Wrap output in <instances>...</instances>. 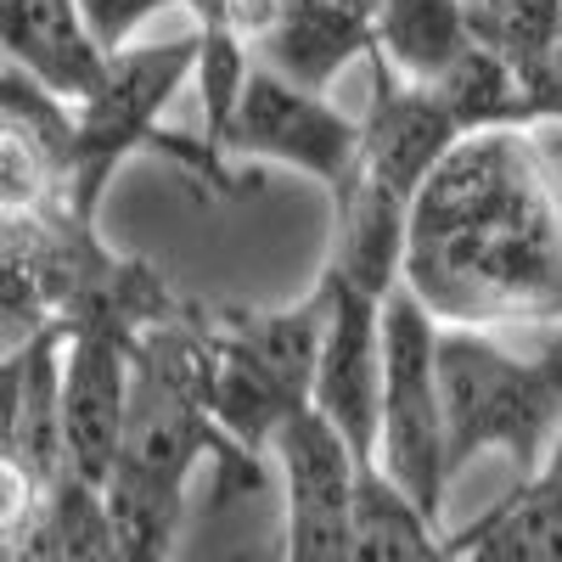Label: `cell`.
I'll return each instance as SVG.
<instances>
[{"label":"cell","instance_id":"cell-11","mask_svg":"<svg viewBox=\"0 0 562 562\" xmlns=\"http://www.w3.org/2000/svg\"><path fill=\"white\" fill-rule=\"evenodd\" d=\"M0 68L74 113L97 97L108 52L90 34L79 0H0Z\"/></svg>","mask_w":562,"mask_h":562},{"label":"cell","instance_id":"cell-14","mask_svg":"<svg viewBox=\"0 0 562 562\" xmlns=\"http://www.w3.org/2000/svg\"><path fill=\"white\" fill-rule=\"evenodd\" d=\"M461 562H562V434L540 473L518 479L501 506L450 535Z\"/></svg>","mask_w":562,"mask_h":562},{"label":"cell","instance_id":"cell-17","mask_svg":"<svg viewBox=\"0 0 562 562\" xmlns=\"http://www.w3.org/2000/svg\"><path fill=\"white\" fill-rule=\"evenodd\" d=\"M434 97L445 102V113L456 119L461 135H490V130H535L529 124V102L518 90V74H512L490 45H467L461 63L434 79Z\"/></svg>","mask_w":562,"mask_h":562},{"label":"cell","instance_id":"cell-6","mask_svg":"<svg viewBox=\"0 0 562 562\" xmlns=\"http://www.w3.org/2000/svg\"><path fill=\"white\" fill-rule=\"evenodd\" d=\"M214 153L225 164L243 158V164L299 169L315 186H326V198H338L360 169V119H349L326 90H304L254 63Z\"/></svg>","mask_w":562,"mask_h":562},{"label":"cell","instance_id":"cell-3","mask_svg":"<svg viewBox=\"0 0 562 562\" xmlns=\"http://www.w3.org/2000/svg\"><path fill=\"white\" fill-rule=\"evenodd\" d=\"M439 400L450 473L484 450H501L518 479L540 473L562 434V326L529 355L484 326H439Z\"/></svg>","mask_w":562,"mask_h":562},{"label":"cell","instance_id":"cell-15","mask_svg":"<svg viewBox=\"0 0 562 562\" xmlns=\"http://www.w3.org/2000/svg\"><path fill=\"white\" fill-rule=\"evenodd\" d=\"M349 562H461L439 518L405 501L378 467H360L349 512Z\"/></svg>","mask_w":562,"mask_h":562},{"label":"cell","instance_id":"cell-7","mask_svg":"<svg viewBox=\"0 0 562 562\" xmlns=\"http://www.w3.org/2000/svg\"><path fill=\"white\" fill-rule=\"evenodd\" d=\"M135 333L113 315H79L63 338V479L97 490L108 484L124 416H130Z\"/></svg>","mask_w":562,"mask_h":562},{"label":"cell","instance_id":"cell-9","mask_svg":"<svg viewBox=\"0 0 562 562\" xmlns=\"http://www.w3.org/2000/svg\"><path fill=\"white\" fill-rule=\"evenodd\" d=\"M315 288L326 293V326H321L310 411L349 445L360 467H371V456H378V411H383V304L389 299L355 293L326 270Z\"/></svg>","mask_w":562,"mask_h":562},{"label":"cell","instance_id":"cell-18","mask_svg":"<svg viewBox=\"0 0 562 562\" xmlns=\"http://www.w3.org/2000/svg\"><path fill=\"white\" fill-rule=\"evenodd\" d=\"M52 495H57V479H45L18 450H0V557L52 512Z\"/></svg>","mask_w":562,"mask_h":562},{"label":"cell","instance_id":"cell-16","mask_svg":"<svg viewBox=\"0 0 562 562\" xmlns=\"http://www.w3.org/2000/svg\"><path fill=\"white\" fill-rule=\"evenodd\" d=\"M467 45H473V23L461 0H378V52L371 57H383L400 79H445Z\"/></svg>","mask_w":562,"mask_h":562},{"label":"cell","instance_id":"cell-13","mask_svg":"<svg viewBox=\"0 0 562 562\" xmlns=\"http://www.w3.org/2000/svg\"><path fill=\"white\" fill-rule=\"evenodd\" d=\"M333 254H326V276H338L344 288L389 299L405 281V243H411V203L383 192L371 180H349L333 198Z\"/></svg>","mask_w":562,"mask_h":562},{"label":"cell","instance_id":"cell-10","mask_svg":"<svg viewBox=\"0 0 562 562\" xmlns=\"http://www.w3.org/2000/svg\"><path fill=\"white\" fill-rule=\"evenodd\" d=\"M366 63H371V97L360 113V169L355 175L416 203V192L434 180V169L467 135L434 97V85L400 79L383 57H366Z\"/></svg>","mask_w":562,"mask_h":562},{"label":"cell","instance_id":"cell-8","mask_svg":"<svg viewBox=\"0 0 562 562\" xmlns=\"http://www.w3.org/2000/svg\"><path fill=\"white\" fill-rule=\"evenodd\" d=\"M281 490V562H349V512L360 461L315 411L281 428L270 445Z\"/></svg>","mask_w":562,"mask_h":562},{"label":"cell","instance_id":"cell-5","mask_svg":"<svg viewBox=\"0 0 562 562\" xmlns=\"http://www.w3.org/2000/svg\"><path fill=\"white\" fill-rule=\"evenodd\" d=\"M371 467L428 518H445V490L456 473L439 400V321L405 288L383 304V411Z\"/></svg>","mask_w":562,"mask_h":562},{"label":"cell","instance_id":"cell-12","mask_svg":"<svg viewBox=\"0 0 562 562\" xmlns=\"http://www.w3.org/2000/svg\"><path fill=\"white\" fill-rule=\"evenodd\" d=\"M371 52H378V0H276L270 29L254 40V63L304 90H326Z\"/></svg>","mask_w":562,"mask_h":562},{"label":"cell","instance_id":"cell-1","mask_svg":"<svg viewBox=\"0 0 562 562\" xmlns=\"http://www.w3.org/2000/svg\"><path fill=\"white\" fill-rule=\"evenodd\" d=\"M400 288L439 326H562V180L535 130L467 135L434 169Z\"/></svg>","mask_w":562,"mask_h":562},{"label":"cell","instance_id":"cell-4","mask_svg":"<svg viewBox=\"0 0 562 562\" xmlns=\"http://www.w3.org/2000/svg\"><path fill=\"white\" fill-rule=\"evenodd\" d=\"M326 293L281 310H225L209 315V411L214 428L254 461H270V445L315 400Z\"/></svg>","mask_w":562,"mask_h":562},{"label":"cell","instance_id":"cell-19","mask_svg":"<svg viewBox=\"0 0 562 562\" xmlns=\"http://www.w3.org/2000/svg\"><path fill=\"white\" fill-rule=\"evenodd\" d=\"M169 7H180V0H79V12H85L90 34H97V45L108 57L124 52V45H135V34Z\"/></svg>","mask_w":562,"mask_h":562},{"label":"cell","instance_id":"cell-2","mask_svg":"<svg viewBox=\"0 0 562 562\" xmlns=\"http://www.w3.org/2000/svg\"><path fill=\"white\" fill-rule=\"evenodd\" d=\"M198 57H203V29L192 23L186 34L169 40H135L124 52L108 57V74L97 85V97L74 108V135H68V164H63V209L74 220H97V198L113 180V169L135 153V147H158L169 153L192 180H203L209 192H243V180L231 175V164H220L203 140L169 135L158 119L175 102V90L186 79H198Z\"/></svg>","mask_w":562,"mask_h":562}]
</instances>
